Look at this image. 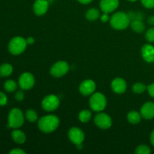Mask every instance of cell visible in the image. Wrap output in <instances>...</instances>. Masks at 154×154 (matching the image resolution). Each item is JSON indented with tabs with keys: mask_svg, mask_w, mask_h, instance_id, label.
Segmentation results:
<instances>
[{
	"mask_svg": "<svg viewBox=\"0 0 154 154\" xmlns=\"http://www.w3.org/2000/svg\"><path fill=\"white\" fill-rule=\"evenodd\" d=\"M4 88L8 93L14 92L17 89V84L13 80H8L4 84Z\"/></svg>",
	"mask_w": 154,
	"mask_h": 154,
	"instance_id": "cb8c5ba5",
	"label": "cell"
},
{
	"mask_svg": "<svg viewBox=\"0 0 154 154\" xmlns=\"http://www.w3.org/2000/svg\"><path fill=\"white\" fill-rule=\"evenodd\" d=\"M141 4L146 8H153L154 0H141Z\"/></svg>",
	"mask_w": 154,
	"mask_h": 154,
	"instance_id": "83f0119b",
	"label": "cell"
},
{
	"mask_svg": "<svg viewBox=\"0 0 154 154\" xmlns=\"http://www.w3.org/2000/svg\"><path fill=\"white\" fill-rule=\"evenodd\" d=\"M19 86L22 90H29L35 85L34 76L29 72H24L19 78Z\"/></svg>",
	"mask_w": 154,
	"mask_h": 154,
	"instance_id": "9c48e42d",
	"label": "cell"
},
{
	"mask_svg": "<svg viewBox=\"0 0 154 154\" xmlns=\"http://www.w3.org/2000/svg\"><path fill=\"white\" fill-rule=\"evenodd\" d=\"M150 143H151L152 145L154 146V130L151 132V134H150Z\"/></svg>",
	"mask_w": 154,
	"mask_h": 154,
	"instance_id": "d590c367",
	"label": "cell"
},
{
	"mask_svg": "<svg viewBox=\"0 0 154 154\" xmlns=\"http://www.w3.org/2000/svg\"><path fill=\"white\" fill-rule=\"evenodd\" d=\"M128 1H130V2H135V1H137V0H128Z\"/></svg>",
	"mask_w": 154,
	"mask_h": 154,
	"instance_id": "74e56055",
	"label": "cell"
},
{
	"mask_svg": "<svg viewBox=\"0 0 154 154\" xmlns=\"http://www.w3.org/2000/svg\"><path fill=\"white\" fill-rule=\"evenodd\" d=\"M147 89L150 96H151V97L154 98V83L151 84L150 85H149L148 87H147Z\"/></svg>",
	"mask_w": 154,
	"mask_h": 154,
	"instance_id": "f546056e",
	"label": "cell"
},
{
	"mask_svg": "<svg viewBox=\"0 0 154 154\" xmlns=\"http://www.w3.org/2000/svg\"><path fill=\"white\" fill-rule=\"evenodd\" d=\"M11 136L14 142L17 144H22L26 141V135L20 130H14L11 133Z\"/></svg>",
	"mask_w": 154,
	"mask_h": 154,
	"instance_id": "e0dca14e",
	"label": "cell"
},
{
	"mask_svg": "<svg viewBox=\"0 0 154 154\" xmlns=\"http://www.w3.org/2000/svg\"><path fill=\"white\" fill-rule=\"evenodd\" d=\"M96 88V83L93 80H85L80 84L79 91L83 96H87L94 93Z\"/></svg>",
	"mask_w": 154,
	"mask_h": 154,
	"instance_id": "8fae6325",
	"label": "cell"
},
{
	"mask_svg": "<svg viewBox=\"0 0 154 154\" xmlns=\"http://www.w3.org/2000/svg\"><path fill=\"white\" fill-rule=\"evenodd\" d=\"M69 66L66 62L59 61L53 65L50 72L51 75L54 78H60L63 77L69 72Z\"/></svg>",
	"mask_w": 154,
	"mask_h": 154,
	"instance_id": "52a82bcc",
	"label": "cell"
},
{
	"mask_svg": "<svg viewBox=\"0 0 154 154\" xmlns=\"http://www.w3.org/2000/svg\"><path fill=\"white\" fill-rule=\"evenodd\" d=\"M119 0H101L100 8L103 13H111L118 8Z\"/></svg>",
	"mask_w": 154,
	"mask_h": 154,
	"instance_id": "4fadbf2b",
	"label": "cell"
},
{
	"mask_svg": "<svg viewBox=\"0 0 154 154\" xmlns=\"http://www.w3.org/2000/svg\"><path fill=\"white\" fill-rule=\"evenodd\" d=\"M8 126L13 129H17L23 126L24 123V116L22 111L19 108H13L10 111L8 117Z\"/></svg>",
	"mask_w": 154,
	"mask_h": 154,
	"instance_id": "5b68a950",
	"label": "cell"
},
{
	"mask_svg": "<svg viewBox=\"0 0 154 154\" xmlns=\"http://www.w3.org/2000/svg\"><path fill=\"white\" fill-rule=\"evenodd\" d=\"M150 152L151 150H150V147L144 144L139 145L135 149V153L137 154H149L150 153Z\"/></svg>",
	"mask_w": 154,
	"mask_h": 154,
	"instance_id": "484cf974",
	"label": "cell"
},
{
	"mask_svg": "<svg viewBox=\"0 0 154 154\" xmlns=\"http://www.w3.org/2000/svg\"><path fill=\"white\" fill-rule=\"evenodd\" d=\"M146 89H147V87L144 84H142V83H136L132 87L133 92L136 93V94H141V93H144L146 90Z\"/></svg>",
	"mask_w": 154,
	"mask_h": 154,
	"instance_id": "d4e9b609",
	"label": "cell"
},
{
	"mask_svg": "<svg viewBox=\"0 0 154 154\" xmlns=\"http://www.w3.org/2000/svg\"><path fill=\"white\" fill-rule=\"evenodd\" d=\"M26 118L28 121L31 122V123H34V122L37 121L38 120V114L36 113L35 111L32 109H29L27 110L26 111Z\"/></svg>",
	"mask_w": 154,
	"mask_h": 154,
	"instance_id": "603a6c76",
	"label": "cell"
},
{
	"mask_svg": "<svg viewBox=\"0 0 154 154\" xmlns=\"http://www.w3.org/2000/svg\"><path fill=\"white\" fill-rule=\"evenodd\" d=\"M60 119L56 115H46L42 117L38 122V129L45 133H51L58 128Z\"/></svg>",
	"mask_w": 154,
	"mask_h": 154,
	"instance_id": "6da1fadb",
	"label": "cell"
},
{
	"mask_svg": "<svg viewBox=\"0 0 154 154\" xmlns=\"http://www.w3.org/2000/svg\"><path fill=\"white\" fill-rule=\"evenodd\" d=\"M49 8V1L48 0H35L33 4V11L37 16L45 14Z\"/></svg>",
	"mask_w": 154,
	"mask_h": 154,
	"instance_id": "7c38bea8",
	"label": "cell"
},
{
	"mask_svg": "<svg viewBox=\"0 0 154 154\" xmlns=\"http://www.w3.org/2000/svg\"><path fill=\"white\" fill-rule=\"evenodd\" d=\"M95 124L102 129H109L112 126V120L111 117L105 113H99L94 117Z\"/></svg>",
	"mask_w": 154,
	"mask_h": 154,
	"instance_id": "ba28073f",
	"label": "cell"
},
{
	"mask_svg": "<svg viewBox=\"0 0 154 154\" xmlns=\"http://www.w3.org/2000/svg\"><path fill=\"white\" fill-rule=\"evenodd\" d=\"M131 28H132V30L135 31V32L141 33L144 31V29H145V25H144V23L142 22V20H135L132 21Z\"/></svg>",
	"mask_w": 154,
	"mask_h": 154,
	"instance_id": "d6986e66",
	"label": "cell"
},
{
	"mask_svg": "<svg viewBox=\"0 0 154 154\" xmlns=\"http://www.w3.org/2000/svg\"><path fill=\"white\" fill-rule=\"evenodd\" d=\"M141 119V113H138L135 111H129L127 114V120L131 124H138Z\"/></svg>",
	"mask_w": 154,
	"mask_h": 154,
	"instance_id": "ac0fdd59",
	"label": "cell"
},
{
	"mask_svg": "<svg viewBox=\"0 0 154 154\" xmlns=\"http://www.w3.org/2000/svg\"><path fill=\"white\" fill-rule=\"evenodd\" d=\"M27 42L26 39L20 36H17V37L13 38L10 41L8 44V51L13 55H19L26 48Z\"/></svg>",
	"mask_w": 154,
	"mask_h": 154,
	"instance_id": "277c9868",
	"label": "cell"
},
{
	"mask_svg": "<svg viewBox=\"0 0 154 154\" xmlns=\"http://www.w3.org/2000/svg\"><path fill=\"white\" fill-rule=\"evenodd\" d=\"M10 154H26V152L24 150H21V149L16 148L14 149V150H11Z\"/></svg>",
	"mask_w": 154,
	"mask_h": 154,
	"instance_id": "1f68e13d",
	"label": "cell"
},
{
	"mask_svg": "<svg viewBox=\"0 0 154 154\" xmlns=\"http://www.w3.org/2000/svg\"><path fill=\"white\" fill-rule=\"evenodd\" d=\"M68 136H69V140L76 145L82 144L85 138L84 132L78 127L71 128L68 132Z\"/></svg>",
	"mask_w": 154,
	"mask_h": 154,
	"instance_id": "30bf717a",
	"label": "cell"
},
{
	"mask_svg": "<svg viewBox=\"0 0 154 154\" xmlns=\"http://www.w3.org/2000/svg\"><path fill=\"white\" fill-rule=\"evenodd\" d=\"M92 114L89 110H83L79 113L78 119L82 123H87L91 119Z\"/></svg>",
	"mask_w": 154,
	"mask_h": 154,
	"instance_id": "7402d4cb",
	"label": "cell"
},
{
	"mask_svg": "<svg viewBox=\"0 0 154 154\" xmlns=\"http://www.w3.org/2000/svg\"><path fill=\"white\" fill-rule=\"evenodd\" d=\"M78 2H79L80 3H81V4H84V5H87L89 4V3L91 2L93 0H78Z\"/></svg>",
	"mask_w": 154,
	"mask_h": 154,
	"instance_id": "8d00e7d4",
	"label": "cell"
},
{
	"mask_svg": "<svg viewBox=\"0 0 154 154\" xmlns=\"http://www.w3.org/2000/svg\"><path fill=\"white\" fill-rule=\"evenodd\" d=\"M15 99H16L17 101H19V102L22 101L23 99H24L23 93V92H21V91L17 92V93L15 94Z\"/></svg>",
	"mask_w": 154,
	"mask_h": 154,
	"instance_id": "4dcf8cb0",
	"label": "cell"
},
{
	"mask_svg": "<svg viewBox=\"0 0 154 154\" xmlns=\"http://www.w3.org/2000/svg\"><path fill=\"white\" fill-rule=\"evenodd\" d=\"M141 114L143 118L151 120L154 117V102H148L144 103L141 108Z\"/></svg>",
	"mask_w": 154,
	"mask_h": 154,
	"instance_id": "5bb4252c",
	"label": "cell"
},
{
	"mask_svg": "<svg viewBox=\"0 0 154 154\" xmlns=\"http://www.w3.org/2000/svg\"><path fill=\"white\" fill-rule=\"evenodd\" d=\"M26 40L27 45H32V44H34V42H35L34 38H32V37H29L28 38L26 39Z\"/></svg>",
	"mask_w": 154,
	"mask_h": 154,
	"instance_id": "836d02e7",
	"label": "cell"
},
{
	"mask_svg": "<svg viewBox=\"0 0 154 154\" xmlns=\"http://www.w3.org/2000/svg\"><path fill=\"white\" fill-rule=\"evenodd\" d=\"M147 22H148L149 24H150V25H154V16H150V17L148 18V20H147Z\"/></svg>",
	"mask_w": 154,
	"mask_h": 154,
	"instance_id": "e575fe53",
	"label": "cell"
},
{
	"mask_svg": "<svg viewBox=\"0 0 154 154\" xmlns=\"http://www.w3.org/2000/svg\"><path fill=\"white\" fill-rule=\"evenodd\" d=\"M146 40L149 42H154V27L150 28L146 32Z\"/></svg>",
	"mask_w": 154,
	"mask_h": 154,
	"instance_id": "4316f807",
	"label": "cell"
},
{
	"mask_svg": "<svg viewBox=\"0 0 154 154\" xmlns=\"http://www.w3.org/2000/svg\"><path fill=\"white\" fill-rule=\"evenodd\" d=\"M100 17V12L96 8H90L86 13V18L88 20L93 21Z\"/></svg>",
	"mask_w": 154,
	"mask_h": 154,
	"instance_id": "ffe728a7",
	"label": "cell"
},
{
	"mask_svg": "<svg viewBox=\"0 0 154 154\" xmlns=\"http://www.w3.org/2000/svg\"><path fill=\"white\" fill-rule=\"evenodd\" d=\"M110 23L111 27L117 30H123L129 26L130 20L127 14L119 11L112 15L110 19Z\"/></svg>",
	"mask_w": 154,
	"mask_h": 154,
	"instance_id": "7a4b0ae2",
	"label": "cell"
},
{
	"mask_svg": "<svg viewBox=\"0 0 154 154\" xmlns=\"http://www.w3.org/2000/svg\"><path fill=\"white\" fill-rule=\"evenodd\" d=\"M13 72V67L8 63H4L0 66V75L2 77H8Z\"/></svg>",
	"mask_w": 154,
	"mask_h": 154,
	"instance_id": "44dd1931",
	"label": "cell"
},
{
	"mask_svg": "<svg viewBox=\"0 0 154 154\" xmlns=\"http://www.w3.org/2000/svg\"><path fill=\"white\" fill-rule=\"evenodd\" d=\"M100 18H101V20H102V22L106 23L107 21H108V20H109L108 14V13H104L102 15V16H100Z\"/></svg>",
	"mask_w": 154,
	"mask_h": 154,
	"instance_id": "d6a6232c",
	"label": "cell"
},
{
	"mask_svg": "<svg viewBox=\"0 0 154 154\" xmlns=\"http://www.w3.org/2000/svg\"><path fill=\"white\" fill-rule=\"evenodd\" d=\"M42 106L46 111H54L60 106V99L55 95H49L44 98Z\"/></svg>",
	"mask_w": 154,
	"mask_h": 154,
	"instance_id": "8992f818",
	"label": "cell"
},
{
	"mask_svg": "<svg viewBox=\"0 0 154 154\" xmlns=\"http://www.w3.org/2000/svg\"><path fill=\"white\" fill-rule=\"evenodd\" d=\"M0 77H1V75H0Z\"/></svg>",
	"mask_w": 154,
	"mask_h": 154,
	"instance_id": "ab89813d",
	"label": "cell"
},
{
	"mask_svg": "<svg viewBox=\"0 0 154 154\" xmlns=\"http://www.w3.org/2000/svg\"><path fill=\"white\" fill-rule=\"evenodd\" d=\"M141 55L143 59L147 63H153L154 62V47L153 45H144L141 48Z\"/></svg>",
	"mask_w": 154,
	"mask_h": 154,
	"instance_id": "2e32d148",
	"label": "cell"
},
{
	"mask_svg": "<svg viewBox=\"0 0 154 154\" xmlns=\"http://www.w3.org/2000/svg\"><path fill=\"white\" fill-rule=\"evenodd\" d=\"M126 83L123 78H117L114 79L111 82V89L114 93L117 94H122L126 90Z\"/></svg>",
	"mask_w": 154,
	"mask_h": 154,
	"instance_id": "9a60e30c",
	"label": "cell"
},
{
	"mask_svg": "<svg viewBox=\"0 0 154 154\" xmlns=\"http://www.w3.org/2000/svg\"><path fill=\"white\" fill-rule=\"evenodd\" d=\"M8 102V98L5 96V93L2 92H0V106H4L7 104Z\"/></svg>",
	"mask_w": 154,
	"mask_h": 154,
	"instance_id": "f1b7e54d",
	"label": "cell"
},
{
	"mask_svg": "<svg viewBox=\"0 0 154 154\" xmlns=\"http://www.w3.org/2000/svg\"><path fill=\"white\" fill-rule=\"evenodd\" d=\"M48 1H49V2H51V1H54V0H48Z\"/></svg>",
	"mask_w": 154,
	"mask_h": 154,
	"instance_id": "f35d334b",
	"label": "cell"
},
{
	"mask_svg": "<svg viewBox=\"0 0 154 154\" xmlns=\"http://www.w3.org/2000/svg\"><path fill=\"white\" fill-rule=\"evenodd\" d=\"M90 106L93 111L101 112L107 106L106 97L101 93H93L90 99Z\"/></svg>",
	"mask_w": 154,
	"mask_h": 154,
	"instance_id": "3957f363",
	"label": "cell"
}]
</instances>
